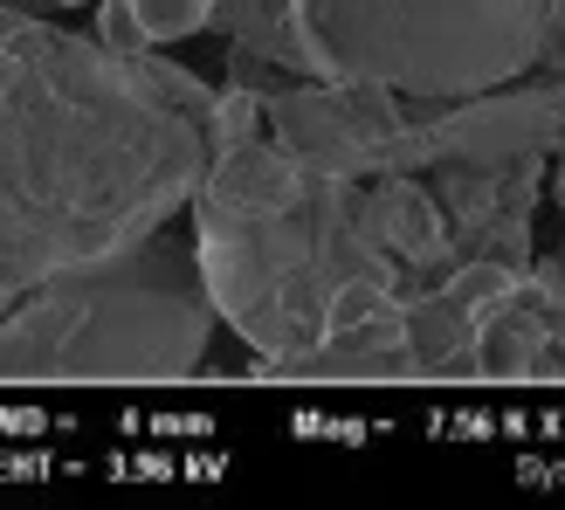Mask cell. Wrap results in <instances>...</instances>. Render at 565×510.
Listing matches in <instances>:
<instances>
[{"label":"cell","mask_w":565,"mask_h":510,"mask_svg":"<svg viewBox=\"0 0 565 510\" xmlns=\"http://www.w3.org/2000/svg\"><path fill=\"white\" fill-rule=\"evenodd\" d=\"M221 91L159 49L118 55L0 14V297L159 235L214 166Z\"/></svg>","instance_id":"6da1fadb"},{"label":"cell","mask_w":565,"mask_h":510,"mask_svg":"<svg viewBox=\"0 0 565 510\" xmlns=\"http://www.w3.org/2000/svg\"><path fill=\"white\" fill-rule=\"evenodd\" d=\"M186 214L221 325L263 373H282L324 346V331L407 297V269L365 235L359 180L310 173L276 131L221 146Z\"/></svg>","instance_id":"7a4b0ae2"},{"label":"cell","mask_w":565,"mask_h":510,"mask_svg":"<svg viewBox=\"0 0 565 510\" xmlns=\"http://www.w3.org/2000/svg\"><path fill=\"white\" fill-rule=\"evenodd\" d=\"M214 318L201 242H180L166 221L131 248L83 255L0 297V373L21 386L186 380L207 359Z\"/></svg>","instance_id":"3957f363"},{"label":"cell","mask_w":565,"mask_h":510,"mask_svg":"<svg viewBox=\"0 0 565 510\" xmlns=\"http://www.w3.org/2000/svg\"><path fill=\"white\" fill-rule=\"evenodd\" d=\"M303 76L386 83L414 104L483 97L539 70L545 0H290Z\"/></svg>","instance_id":"277c9868"},{"label":"cell","mask_w":565,"mask_h":510,"mask_svg":"<svg viewBox=\"0 0 565 510\" xmlns=\"http://www.w3.org/2000/svg\"><path fill=\"white\" fill-rule=\"evenodd\" d=\"M263 104L276 146L324 180H380L393 166L401 131L414 125V97L359 76H297Z\"/></svg>","instance_id":"5b68a950"},{"label":"cell","mask_w":565,"mask_h":510,"mask_svg":"<svg viewBox=\"0 0 565 510\" xmlns=\"http://www.w3.org/2000/svg\"><path fill=\"white\" fill-rule=\"evenodd\" d=\"M565 138V83H497L483 97L456 104H414V125L401 131L386 173H435V166H511L552 159Z\"/></svg>","instance_id":"8992f818"},{"label":"cell","mask_w":565,"mask_h":510,"mask_svg":"<svg viewBox=\"0 0 565 510\" xmlns=\"http://www.w3.org/2000/svg\"><path fill=\"white\" fill-rule=\"evenodd\" d=\"M435 193L456 229L462 263H503V269H531L539 242V193H545V159H511V166H435Z\"/></svg>","instance_id":"52a82bcc"},{"label":"cell","mask_w":565,"mask_h":510,"mask_svg":"<svg viewBox=\"0 0 565 510\" xmlns=\"http://www.w3.org/2000/svg\"><path fill=\"white\" fill-rule=\"evenodd\" d=\"M511 276L518 269H503V263H462L456 276L420 283V290L401 297L420 380H469L476 373V331H483V310L503 297Z\"/></svg>","instance_id":"ba28073f"},{"label":"cell","mask_w":565,"mask_h":510,"mask_svg":"<svg viewBox=\"0 0 565 510\" xmlns=\"http://www.w3.org/2000/svg\"><path fill=\"white\" fill-rule=\"evenodd\" d=\"M359 214H365V235H373L393 263L407 269V290L420 283H441L462 269L456 255V229H448V208L428 173H380V180H359Z\"/></svg>","instance_id":"9c48e42d"},{"label":"cell","mask_w":565,"mask_h":510,"mask_svg":"<svg viewBox=\"0 0 565 510\" xmlns=\"http://www.w3.org/2000/svg\"><path fill=\"white\" fill-rule=\"evenodd\" d=\"M276 380H420L401 297L365 310V318H352V325H338V331H324V346H310L297 365H282Z\"/></svg>","instance_id":"30bf717a"},{"label":"cell","mask_w":565,"mask_h":510,"mask_svg":"<svg viewBox=\"0 0 565 510\" xmlns=\"http://www.w3.org/2000/svg\"><path fill=\"white\" fill-rule=\"evenodd\" d=\"M214 8H221V0H138V14H146L152 42H186V35H201V28H214Z\"/></svg>","instance_id":"8fae6325"},{"label":"cell","mask_w":565,"mask_h":510,"mask_svg":"<svg viewBox=\"0 0 565 510\" xmlns=\"http://www.w3.org/2000/svg\"><path fill=\"white\" fill-rule=\"evenodd\" d=\"M97 42L118 49V55H146V49H159L152 28H146V14H138V0H97Z\"/></svg>","instance_id":"7c38bea8"},{"label":"cell","mask_w":565,"mask_h":510,"mask_svg":"<svg viewBox=\"0 0 565 510\" xmlns=\"http://www.w3.org/2000/svg\"><path fill=\"white\" fill-rule=\"evenodd\" d=\"M539 70L565 83V0H545V35H539Z\"/></svg>","instance_id":"4fadbf2b"},{"label":"cell","mask_w":565,"mask_h":510,"mask_svg":"<svg viewBox=\"0 0 565 510\" xmlns=\"http://www.w3.org/2000/svg\"><path fill=\"white\" fill-rule=\"evenodd\" d=\"M552 159H558V166H552V208L565 214V138H558V152H552Z\"/></svg>","instance_id":"5bb4252c"},{"label":"cell","mask_w":565,"mask_h":510,"mask_svg":"<svg viewBox=\"0 0 565 510\" xmlns=\"http://www.w3.org/2000/svg\"><path fill=\"white\" fill-rule=\"evenodd\" d=\"M545 263H552V276L565 283V248H552V255H545Z\"/></svg>","instance_id":"9a60e30c"},{"label":"cell","mask_w":565,"mask_h":510,"mask_svg":"<svg viewBox=\"0 0 565 510\" xmlns=\"http://www.w3.org/2000/svg\"><path fill=\"white\" fill-rule=\"evenodd\" d=\"M49 8H97V0H49Z\"/></svg>","instance_id":"2e32d148"}]
</instances>
